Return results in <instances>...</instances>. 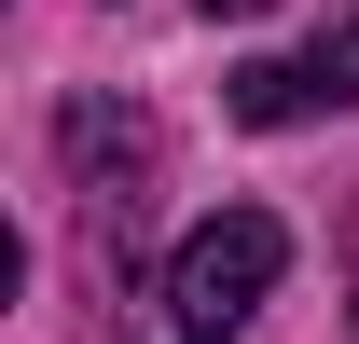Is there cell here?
Instances as JSON below:
<instances>
[{"mask_svg": "<svg viewBox=\"0 0 359 344\" xmlns=\"http://www.w3.org/2000/svg\"><path fill=\"white\" fill-rule=\"evenodd\" d=\"M276 275H290V220H276V207H222V220H194V234H180V261H166V317H180V344L249 331Z\"/></svg>", "mask_w": 359, "mask_h": 344, "instance_id": "1", "label": "cell"}, {"mask_svg": "<svg viewBox=\"0 0 359 344\" xmlns=\"http://www.w3.org/2000/svg\"><path fill=\"white\" fill-rule=\"evenodd\" d=\"M318 83H304V55H249L235 69V124H304Z\"/></svg>", "mask_w": 359, "mask_h": 344, "instance_id": "2", "label": "cell"}, {"mask_svg": "<svg viewBox=\"0 0 359 344\" xmlns=\"http://www.w3.org/2000/svg\"><path fill=\"white\" fill-rule=\"evenodd\" d=\"M304 83H318V110H346V96H359V14H346L318 55H304Z\"/></svg>", "mask_w": 359, "mask_h": 344, "instance_id": "3", "label": "cell"}, {"mask_svg": "<svg viewBox=\"0 0 359 344\" xmlns=\"http://www.w3.org/2000/svg\"><path fill=\"white\" fill-rule=\"evenodd\" d=\"M208 14H276V0H208Z\"/></svg>", "mask_w": 359, "mask_h": 344, "instance_id": "4", "label": "cell"}]
</instances>
